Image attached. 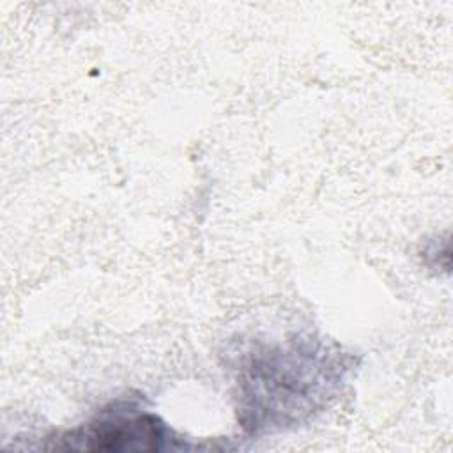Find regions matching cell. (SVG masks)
<instances>
[{"instance_id":"2","label":"cell","mask_w":453,"mask_h":453,"mask_svg":"<svg viewBox=\"0 0 453 453\" xmlns=\"http://www.w3.org/2000/svg\"><path fill=\"white\" fill-rule=\"evenodd\" d=\"M48 441L44 449L85 453H154L186 448L159 416L124 400L110 403L88 423Z\"/></svg>"},{"instance_id":"1","label":"cell","mask_w":453,"mask_h":453,"mask_svg":"<svg viewBox=\"0 0 453 453\" xmlns=\"http://www.w3.org/2000/svg\"><path fill=\"white\" fill-rule=\"evenodd\" d=\"M345 372L342 356L319 342L251 350L239 372V421L251 434L296 426L334 398Z\"/></svg>"}]
</instances>
